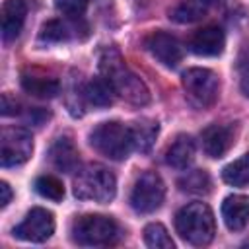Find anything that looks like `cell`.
<instances>
[{"label": "cell", "mask_w": 249, "mask_h": 249, "mask_svg": "<svg viewBox=\"0 0 249 249\" xmlns=\"http://www.w3.org/2000/svg\"><path fill=\"white\" fill-rule=\"evenodd\" d=\"M101 76L111 84L115 93L132 105H146L150 101V91L146 84L124 64L117 49H105L99 58Z\"/></svg>", "instance_id": "cell-1"}, {"label": "cell", "mask_w": 249, "mask_h": 249, "mask_svg": "<svg viewBox=\"0 0 249 249\" xmlns=\"http://www.w3.org/2000/svg\"><path fill=\"white\" fill-rule=\"evenodd\" d=\"M175 230L191 245H208L216 233V222L206 202H189L175 214Z\"/></svg>", "instance_id": "cell-2"}, {"label": "cell", "mask_w": 249, "mask_h": 249, "mask_svg": "<svg viewBox=\"0 0 249 249\" xmlns=\"http://www.w3.org/2000/svg\"><path fill=\"white\" fill-rule=\"evenodd\" d=\"M117 193L115 175L99 163H89L78 169L74 177V196L80 200L93 202H109Z\"/></svg>", "instance_id": "cell-3"}, {"label": "cell", "mask_w": 249, "mask_h": 249, "mask_svg": "<svg viewBox=\"0 0 249 249\" xmlns=\"http://www.w3.org/2000/svg\"><path fill=\"white\" fill-rule=\"evenodd\" d=\"M119 237V224L111 216L101 214H84L72 224V239L78 245L99 247L111 245Z\"/></svg>", "instance_id": "cell-4"}, {"label": "cell", "mask_w": 249, "mask_h": 249, "mask_svg": "<svg viewBox=\"0 0 249 249\" xmlns=\"http://www.w3.org/2000/svg\"><path fill=\"white\" fill-rule=\"evenodd\" d=\"M89 144L109 160H124L132 150L130 128L117 121L101 123L91 130Z\"/></svg>", "instance_id": "cell-5"}, {"label": "cell", "mask_w": 249, "mask_h": 249, "mask_svg": "<svg viewBox=\"0 0 249 249\" xmlns=\"http://www.w3.org/2000/svg\"><path fill=\"white\" fill-rule=\"evenodd\" d=\"M185 95L196 109H206L218 99L220 82L218 76L208 68H189L181 76Z\"/></svg>", "instance_id": "cell-6"}, {"label": "cell", "mask_w": 249, "mask_h": 249, "mask_svg": "<svg viewBox=\"0 0 249 249\" xmlns=\"http://www.w3.org/2000/svg\"><path fill=\"white\" fill-rule=\"evenodd\" d=\"M165 198V185L156 171H144L130 191V206L138 214H150L161 206Z\"/></svg>", "instance_id": "cell-7"}, {"label": "cell", "mask_w": 249, "mask_h": 249, "mask_svg": "<svg viewBox=\"0 0 249 249\" xmlns=\"http://www.w3.org/2000/svg\"><path fill=\"white\" fill-rule=\"evenodd\" d=\"M33 152L31 132L19 126H8L0 132V163L4 167H16L25 163Z\"/></svg>", "instance_id": "cell-8"}, {"label": "cell", "mask_w": 249, "mask_h": 249, "mask_svg": "<svg viewBox=\"0 0 249 249\" xmlns=\"http://www.w3.org/2000/svg\"><path fill=\"white\" fill-rule=\"evenodd\" d=\"M54 231V216L47 208H31L23 222L16 226L14 235L25 241L43 243L47 241Z\"/></svg>", "instance_id": "cell-9"}, {"label": "cell", "mask_w": 249, "mask_h": 249, "mask_svg": "<svg viewBox=\"0 0 249 249\" xmlns=\"http://www.w3.org/2000/svg\"><path fill=\"white\" fill-rule=\"evenodd\" d=\"M146 49L154 58H158L161 64L175 68L183 58V45L177 37L165 31H156L146 39Z\"/></svg>", "instance_id": "cell-10"}, {"label": "cell", "mask_w": 249, "mask_h": 249, "mask_svg": "<svg viewBox=\"0 0 249 249\" xmlns=\"http://www.w3.org/2000/svg\"><path fill=\"white\" fill-rule=\"evenodd\" d=\"M224 45H226V35L218 25H206L198 29L189 41L191 51L198 56H218L224 51Z\"/></svg>", "instance_id": "cell-11"}, {"label": "cell", "mask_w": 249, "mask_h": 249, "mask_svg": "<svg viewBox=\"0 0 249 249\" xmlns=\"http://www.w3.org/2000/svg\"><path fill=\"white\" fill-rule=\"evenodd\" d=\"M200 138H202V148L206 156L222 158L233 146L235 132H233V126L230 124H210L202 130Z\"/></svg>", "instance_id": "cell-12"}, {"label": "cell", "mask_w": 249, "mask_h": 249, "mask_svg": "<svg viewBox=\"0 0 249 249\" xmlns=\"http://www.w3.org/2000/svg\"><path fill=\"white\" fill-rule=\"evenodd\" d=\"M222 218L228 230L241 231L249 224V198L243 195H230L222 202Z\"/></svg>", "instance_id": "cell-13"}, {"label": "cell", "mask_w": 249, "mask_h": 249, "mask_svg": "<svg viewBox=\"0 0 249 249\" xmlns=\"http://www.w3.org/2000/svg\"><path fill=\"white\" fill-rule=\"evenodd\" d=\"M27 6L25 0H4L2 4V37L4 41H12L19 35L25 21Z\"/></svg>", "instance_id": "cell-14"}, {"label": "cell", "mask_w": 249, "mask_h": 249, "mask_svg": "<svg viewBox=\"0 0 249 249\" xmlns=\"http://www.w3.org/2000/svg\"><path fill=\"white\" fill-rule=\"evenodd\" d=\"M21 88L29 95L41 97V99H51V97H56L60 93V82L56 78L33 74V72H25L21 76Z\"/></svg>", "instance_id": "cell-15"}, {"label": "cell", "mask_w": 249, "mask_h": 249, "mask_svg": "<svg viewBox=\"0 0 249 249\" xmlns=\"http://www.w3.org/2000/svg\"><path fill=\"white\" fill-rule=\"evenodd\" d=\"M195 160V142L187 134H179L165 152L167 165L175 169H187Z\"/></svg>", "instance_id": "cell-16"}, {"label": "cell", "mask_w": 249, "mask_h": 249, "mask_svg": "<svg viewBox=\"0 0 249 249\" xmlns=\"http://www.w3.org/2000/svg\"><path fill=\"white\" fill-rule=\"evenodd\" d=\"M51 161L54 163V167H58L60 171H76L80 158H78V150L74 146V142L66 136L56 138V142L51 148Z\"/></svg>", "instance_id": "cell-17"}, {"label": "cell", "mask_w": 249, "mask_h": 249, "mask_svg": "<svg viewBox=\"0 0 249 249\" xmlns=\"http://www.w3.org/2000/svg\"><path fill=\"white\" fill-rule=\"evenodd\" d=\"M216 2L218 0H183L169 12V18L177 23H193L204 18Z\"/></svg>", "instance_id": "cell-18"}, {"label": "cell", "mask_w": 249, "mask_h": 249, "mask_svg": "<svg viewBox=\"0 0 249 249\" xmlns=\"http://www.w3.org/2000/svg\"><path fill=\"white\" fill-rule=\"evenodd\" d=\"M128 128H130L132 150L146 154L152 148V144L158 136V123L152 121V119H140V121L132 123Z\"/></svg>", "instance_id": "cell-19"}, {"label": "cell", "mask_w": 249, "mask_h": 249, "mask_svg": "<svg viewBox=\"0 0 249 249\" xmlns=\"http://www.w3.org/2000/svg\"><path fill=\"white\" fill-rule=\"evenodd\" d=\"M76 29H78V19H72V23L62 19H49L47 23H43L39 31V39L43 43H62L74 37Z\"/></svg>", "instance_id": "cell-20"}, {"label": "cell", "mask_w": 249, "mask_h": 249, "mask_svg": "<svg viewBox=\"0 0 249 249\" xmlns=\"http://www.w3.org/2000/svg\"><path fill=\"white\" fill-rule=\"evenodd\" d=\"M113 95L115 89L111 88V84L101 76V78H93L84 86V97L89 105L95 107H107L113 103Z\"/></svg>", "instance_id": "cell-21"}, {"label": "cell", "mask_w": 249, "mask_h": 249, "mask_svg": "<svg viewBox=\"0 0 249 249\" xmlns=\"http://www.w3.org/2000/svg\"><path fill=\"white\" fill-rule=\"evenodd\" d=\"M222 179L228 185H233V187L249 185V152L243 154L241 158L233 160L231 163H228L222 169Z\"/></svg>", "instance_id": "cell-22"}, {"label": "cell", "mask_w": 249, "mask_h": 249, "mask_svg": "<svg viewBox=\"0 0 249 249\" xmlns=\"http://www.w3.org/2000/svg\"><path fill=\"white\" fill-rule=\"evenodd\" d=\"M212 183H210V175L202 169H193L187 171L181 179H179V189L185 193H193V195H206L210 191Z\"/></svg>", "instance_id": "cell-23"}, {"label": "cell", "mask_w": 249, "mask_h": 249, "mask_svg": "<svg viewBox=\"0 0 249 249\" xmlns=\"http://www.w3.org/2000/svg\"><path fill=\"white\" fill-rule=\"evenodd\" d=\"M144 241L148 247H154V249H173V245H175L171 235L167 233V230L158 222L148 224L144 228Z\"/></svg>", "instance_id": "cell-24"}, {"label": "cell", "mask_w": 249, "mask_h": 249, "mask_svg": "<svg viewBox=\"0 0 249 249\" xmlns=\"http://www.w3.org/2000/svg\"><path fill=\"white\" fill-rule=\"evenodd\" d=\"M35 191L41 196L51 198V200H62V196H64V185L54 175H41V177H37Z\"/></svg>", "instance_id": "cell-25"}, {"label": "cell", "mask_w": 249, "mask_h": 249, "mask_svg": "<svg viewBox=\"0 0 249 249\" xmlns=\"http://www.w3.org/2000/svg\"><path fill=\"white\" fill-rule=\"evenodd\" d=\"M54 6L68 19H82L88 10V0H54Z\"/></svg>", "instance_id": "cell-26"}, {"label": "cell", "mask_w": 249, "mask_h": 249, "mask_svg": "<svg viewBox=\"0 0 249 249\" xmlns=\"http://www.w3.org/2000/svg\"><path fill=\"white\" fill-rule=\"evenodd\" d=\"M10 200H12V189H10V185H8L6 181H2V183H0V206H2V208L8 206Z\"/></svg>", "instance_id": "cell-27"}, {"label": "cell", "mask_w": 249, "mask_h": 249, "mask_svg": "<svg viewBox=\"0 0 249 249\" xmlns=\"http://www.w3.org/2000/svg\"><path fill=\"white\" fill-rule=\"evenodd\" d=\"M237 68H239V70L249 68V43H247V45H243V49H241V53H239V58H237Z\"/></svg>", "instance_id": "cell-28"}, {"label": "cell", "mask_w": 249, "mask_h": 249, "mask_svg": "<svg viewBox=\"0 0 249 249\" xmlns=\"http://www.w3.org/2000/svg\"><path fill=\"white\" fill-rule=\"evenodd\" d=\"M239 88H241L243 95L249 97V68L241 70V82H239Z\"/></svg>", "instance_id": "cell-29"}]
</instances>
